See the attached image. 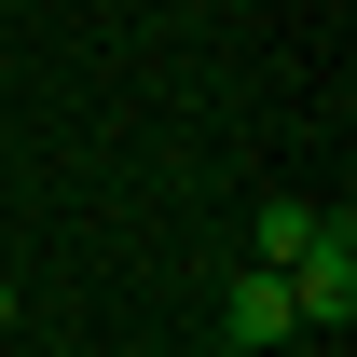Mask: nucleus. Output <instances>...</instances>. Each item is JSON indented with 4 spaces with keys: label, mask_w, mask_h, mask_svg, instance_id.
<instances>
[{
    "label": "nucleus",
    "mask_w": 357,
    "mask_h": 357,
    "mask_svg": "<svg viewBox=\"0 0 357 357\" xmlns=\"http://www.w3.org/2000/svg\"><path fill=\"white\" fill-rule=\"evenodd\" d=\"M289 316H303V330H344V316H357V234H344V206L303 234V261H289Z\"/></svg>",
    "instance_id": "f257e3e1"
},
{
    "label": "nucleus",
    "mask_w": 357,
    "mask_h": 357,
    "mask_svg": "<svg viewBox=\"0 0 357 357\" xmlns=\"http://www.w3.org/2000/svg\"><path fill=\"white\" fill-rule=\"evenodd\" d=\"M316 220H330V206H303V192H261V220H248V261H261V275H289Z\"/></svg>",
    "instance_id": "7ed1b4c3"
},
{
    "label": "nucleus",
    "mask_w": 357,
    "mask_h": 357,
    "mask_svg": "<svg viewBox=\"0 0 357 357\" xmlns=\"http://www.w3.org/2000/svg\"><path fill=\"white\" fill-rule=\"evenodd\" d=\"M289 330H303V316H289V275H261V261L220 275V344H234V357H275Z\"/></svg>",
    "instance_id": "f03ea898"
},
{
    "label": "nucleus",
    "mask_w": 357,
    "mask_h": 357,
    "mask_svg": "<svg viewBox=\"0 0 357 357\" xmlns=\"http://www.w3.org/2000/svg\"><path fill=\"white\" fill-rule=\"evenodd\" d=\"M0 330H14V289H0Z\"/></svg>",
    "instance_id": "20e7f679"
}]
</instances>
